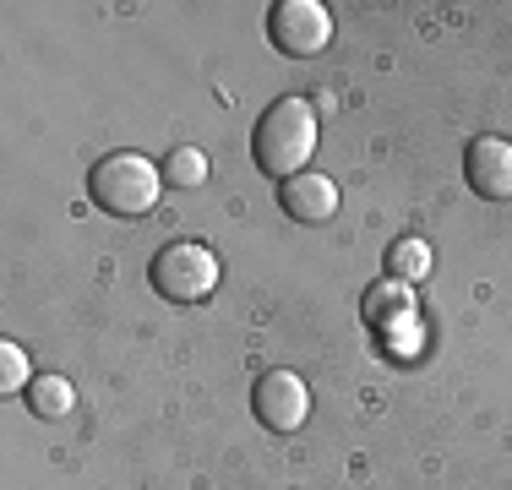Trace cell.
Listing matches in <instances>:
<instances>
[{"label":"cell","instance_id":"cell-4","mask_svg":"<svg viewBox=\"0 0 512 490\" xmlns=\"http://www.w3.org/2000/svg\"><path fill=\"white\" fill-rule=\"evenodd\" d=\"M267 39H273L278 55H295V60H311L333 44V11L322 0H278L267 11Z\"/></svg>","mask_w":512,"mask_h":490},{"label":"cell","instance_id":"cell-6","mask_svg":"<svg viewBox=\"0 0 512 490\" xmlns=\"http://www.w3.org/2000/svg\"><path fill=\"white\" fill-rule=\"evenodd\" d=\"M463 180L485 202H512V142L507 137H474L463 147Z\"/></svg>","mask_w":512,"mask_h":490},{"label":"cell","instance_id":"cell-9","mask_svg":"<svg viewBox=\"0 0 512 490\" xmlns=\"http://www.w3.org/2000/svg\"><path fill=\"white\" fill-rule=\"evenodd\" d=\"M382 267H387V278H398V284H409V289H414L420 278H431V245L414 240V235H404V240L387 245Z\"/></svg>","mask_w":512,"mask_h":490},{"label":"cell","instance_id":"cell-7","mask_svg":"<svg viewBox=\"0 0 512 490\" xmlns=\"http://www.w3.org/2000/svg\"><path fill=\"white\" fill-rule=\"evenodd\" d=\"M278 207H284L295 224H327V218L338 213V186L327 175H295V180H284L278 186Z\"/></svg>","mask_w":512,"mask_h":490},{"label":"cell","instance_id":"cell-8","mask_svg":"<svg viewBox=\"0 0 512 490\" xmlns=\"http://www.w3.org/2000/svg\"><path fill=\"white\" fill-rule=\"evenodd\" d=\"M414 316V289L398 284V278H382V284L365 289V322L371 327H387V322H404Z\"/></svg>","mask_w":512,"mask_h":490},{"label":"cell","instance_id":"cell-5","mask_svg":"<svg viewBox=\"0 0 512 490\" xmlns=\"http://www.w3.org/2000/svg\"><path fill=\"white\" fill-rule=\"evenodd\" d=\"M251 409L273 436H295L300 425H306V414H311V387L300 382L295 371L273 365V371H262L251 382Z\"/></svg>","mask_w":512,"mask_h":490},{"label":"cell","instance_id":"cell-12","mask_svg":"<svg viewBox=\"0 0 512 490\" xmlns=\"http://www.w3.org/2000/svg\"><path fill=\"white\" fill-rule=\"evenodd\" d=\"M28 382H33V360L17 349V343H0V392H28Z\"/></svg>","mask_w":512,"mask_h":490},{"label":"cell","instance_id":"cell-11","mask_svg":"<svg viewBox=\"0 0 512 490\" xmlns=\"http://www.w3.org/2000/svg\"><path fill=\"white\" fill-rule=\"evenodd\" d=\"M164 186H207V153L202 147H175L164 153Z\"/></svg>","mask_w":512,"mask_h":490},{"label":"cell","instance_id":"cell-3","mask_svg":"<svg viewBox=\"0 0 512 490\" xmlns=\"http://www.w3.org/2000/svg\"><path fill=\"white\" fill-rule=\"evenodd\" d=\"M148 278H153V289L164 294V300H175V305H202L207 294L218 289L224 267H218V256L207 251V245H197V240H169L164 251L153 256Z\"/></svg>","mask_w":512,"mask_h":490},{"label":"cell","instance_id":"cell-1","mask_svg":"<svg viewBox=\"0 0 512 490\" xmlns=\"http://www.w3.org/2000/svg\"><path fill=\"white\" fill-rule=\"evenodd\" d=\"M311 153H316V109L306 98H273V104L262 109V120H256V131H251L256 169L284 186V180L306 175Z\"/></svg>","mask_w":512,"mask_h":490},{"label":"cell","instance_id":"cell-10","mask_svg":"<svg viewBox=\"0 0 512 490\" xmlns=\"http://www.w3.org/2000/svg\"><path fill=\"white\" fill-rule=\"evenodd\" d=\"M28 409L39 414V420H60V414H71V403H77V392H71L66 376H33L28 382Z\"/></svg>","mask_w":512,"mask_h":490},{"label":"cell","instance_id":"cell-2","mask_svg":"<svg viewBox=\"0 0 512 490\" xmlns=\"http://www.w3.org/2000/svg\"><path fill=\"white\" fill-rule=\"evenodd\" d=\"M158 191H164V169L142 153H104L99 164L88 169V196L115 218H142L158 207Z\"/></svg>","mask_w":512,"mask_h":490}]
</instances>
